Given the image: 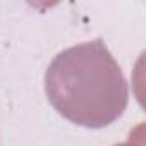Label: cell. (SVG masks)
<instances>
[{
  "instance_id": "obj_1",
  "label": "cell",
  "mask_w": 146,
  "mask_h": 146,
  "mask_svg": "<svg viewBox=\"0 0 146 146\" xmlns=\"http://www.w3.org/2000/svg\"><path fill=\"white\" fill-rule=\"evenodd\" d=\"M45 91L57 113L88 129L113 124L129 102L122 69L102 40L55 55L45 72Z\"/></svg>"
},
{
  "instance_id": "obj_2",
  "label": "cell",
  "mask_w": 146,
  "mask_h": 146,
  "mask_svg": "<svg viewBox=\"0 0 146 146\" xmlns=\"http://www.w3.org/2000/svg\"><path fill=\"white\" fill-rule=\"evenodd\" d=\"M144 125L139 124L129 136V139L125 143H120V144H113V146H144Z\"/></svg>"
}]
</instances>
